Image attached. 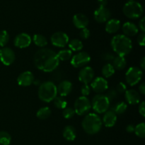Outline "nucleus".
<instances>
[{
    "mask_svg": "<svg viewBox=\"0 0 145 145\" xmlns=\"http://www.w3.org/2000/svg\"><path fill=\"white\" fill-rule=\"evenodd\" d=\"M95 72L93 68L89 66L84 67L79 71L78 79L84 84H89L94 79Z\"/></svg>",
    "mask_w": 145,
    "mask_h": 145,
    "instance_id": "nucleus-13",
    "label": "nucleus"
},
{
    "mask_svg": "<svg viewBox=\"0 0 145 145\" xmlns=\"http://www.w3.org/2000/svg\"><path fill=\"white\" fill-rule=\"evenodd\" d=\"M136 135L140 138H144L145 137V124L144 123H141L135 126V131Z\"/></svg>",
    "mask_w": 145,
    "mask_h": 145,
    "instance_id": "nucleus-33",
    "label": "nucleus"
},
{
    "mask_svg": "<svg viewBox=\"0 0 145 145\" xmlns=\"http://www.w3.org/2000/svg\"><path fill=\"white\" fill-rule=\"evenodd\" d=\"M9 41V35L5 30L0 31V47L4 48L8 44Z\"/></svg>",
    "mask_w": 145,
    "mask_h": 145,
    "instance_id": "nucleus-34",
    "label": "nucleus"
},
{
    "mask_svg": "<svg viewBox=\"0 0 145 145\" xmlns=\"http://www.w3.org/2000/svg\"><path fill=\"white\" fill-rule=\"evenodd\" d=\"M69 41L67 34L62 31L55 32L51 35L50 42L52 45L57 48H65Z\"/></svg>",
    "mask_w": 145,
    "mask_h": 145,
    "instance_id": "nucleus-10",
    "label": "nucleus"
},
{
    "mask_svg": "<svg viewBox=\"0 0 145 145\" xmlns=\"http://www.w3.org/2000/svg\"><path fill=\"white\" fill-rule=\"evenodd\" d=\"M115 72H116V69H114L112 64L110 63V62L106 63V65H103L101 69L102 75H103V77L105 78V79L111 77L115 74Z\"/></svg>",
    "mask_w": 145,
    "mask_h": 145,
    "instance_id": "nucleus-26",
    "label": "nucleus"
},
{
    "mask_svg": "<svg viewBox=\"0 0 145 145\" xmlns=\"http://www.w3.org/2000/svg\"><path fill=\"white\" fill-rule=\"evenodd\" d=\"M15 59V52L11 48L4 47L0 49V61L3 65L9 66L14 63Z\"/></svg>",
    "mask_w": 145,
    "mask_h": 145,
    "instance_id": "nucleus-11",
    "label": "nucleus"
},
{
    "mask_svg": "<svg viewBox=\"0 0 145 145\" xmlns=\"http://www.w3.org/2000/svg\"><path fill=\"white\" fill-rule=\"evenodd\" d=\"M123 35L127 37H133L137 35L139 32V28L134 23L127 21L123 25L122 27Z\"/></svg>",
    "mask_w": 145,
    "mask_h": 145,
    "instance_id": "nucleus-21",
    "label": "nucleus"
},
{
    "mask_svg": "<svg viewBox=\"0 0 145 145\" xmlns=\"http://www.w3.org/2000/svg\"><path fill=\"white\" fill-rule=\"evenodd\" d=\"M91 59V58L88 52L80 51L77 54L72 57L70 63L74 68L84 67L90 62Z\"/></svg>",
    "mask_w": 145,
    "mask_h": 145,
    "instance_id": "nucleus-9",
    "label": "nucleus"
},
{
    "mask_svg": "<svg viewBox=\"0 0 145 145\" xmlns=\"http://www.w3.org/2000/svg\"><path fill=\"white\" fill-rule=\"evenodd\" d=\"M138 110L140 114L144 118L145 116V102L144 101H142L141 103H140L138 107Z\"/></svg>",
    "mask_w": 145,
    "mask_h": 145,
    "instance_id": "nucleus-42",
    "label": "nucleus"
},
{
    "mask_svg": "<svg viewBox=\"0 0 145 145\" xmlns=\"http://www.w3.org/2000/svg\"><path fill=\"white\" fill-rule=\"evenodd\" d=\"M123 12L126 17L130 19H137L142 16L144 8L140 2L136 1H127L123 7Z\"/></svg>",
    "mask_w": 145,
    "mask_h": 145,
    "instance_id": "nucleus-5",
    "label": "nucleus"
},
{
    "mask_svg": "<svg viewBox=\"0 0 145 145\" xmlns=\"http://www.w3.org/2000/svg\"><path fill=\"white\" fill-rule=\"evenodd\" d=\"M51 115V110L48 106L42 107L36 113V116L40 120H46Z\"/></svg>",
    "mask_w": 145,
    "mask_h": 145,
    "instance_id": "nucleus-28",
    "label": "nucleus"
},
{
    "mask_svg": "<svg viewBox=\"0 0 145 145\" xmlns=\"http://www.w3.org/2000/svg\"><path fill=\"white\" fill-rule=\"evenodd\" d=\"M38 95L40 100L45 103H50L57 96V86L51 81L43 82L39 86Z\"/></svg>",
    "mask_w": 145,
    "mask_h": 145,
    "instance_id": "nucleus-4",
    "label": "nucleus"
},
{
    "mask_svg": "<svg viewBox=\"0 0 145 145\" xmlns=\"http://www.w3.org/2000/svg\"><path fill=\"white\" fill-rule=\"evenodd\" d=\"M125 98L129 104L136 105L140 103L141 97L140 93L134 89H129L125 92Z\"/></svg>",
    "mask_w": 145,
    "mask_h": 145,
    "instance_id": "nucleus-20",
    "label": "nucleus"
},
{
    "mask_svg": "<svg viewBox=\"0 0 145 145\" xmlns=\"http://www.w3.org/2000/svg\"><path fill=\"white\" fill-rule=\"evenodd\" d=\"M111 16V12L106 7H99L95 10L93 13V17L95 21L99 24L106 23L110 19Z\"/></svg>",
    "mask_w": 145,
    "mask_h": 145,
    "instance_id": "nucleus-15",
    "label": "nucleus"
},
{
    "mask_svg": "<svg viewBox=\"0 0 145 145\" xmlns=\"http://www.w3.org/2000/svg\"><path fill=\"white\" fill-rule=\"evenodd\" d=\"M32 42V38L29 34L21 33L18 34L14 40V44L16 48L24 49L30 46Z\"/></svg>",
    "mask_w": 145,
    "mask_h": 145,
    "instance_id": "nucleus-14",
    "label": "nucleus"
},
{
    "mask_svg": "<svg viewBox=\"0 0 145 145\" xmlns=\"http://www.w3.org/2000/svg\"><path fill=\"white\" fill-rule=\"evenodd\" d=\"M62 135L64 138L67 141H74L76 137V129L72 125L66 126L62 132Z\"/></svg>",
    "mask_w": 145,
    "mask_h": 145,
    "instance_id": "nucleus-23",
    "label": "nucleus"
},
{
    "mask_svg": "<svg viewBox=\"0 0 145 145\" xmlns=\"http://www.w3.org/2000/svg\"><path fill=\"white\" fill-rule=\"evenodd\" d=\"M112 65H113L115 69H117V70L119 71L123 70V69H124L126 67L127 60H126L125 57H121L117 55L113 59Z\"/></svg>",
    "mask_w": 145,
    "mask_h": 145,
    "instance_id": "nucleus-24",
    "label": "nucleus"
},
{
    "mask_svg": "<svg viewBox=\"0 0 145 145\" xmlns=\"http://www.w3.org/2000/svg\"><path fill=\"white\" fill-rule=\"evenodd\" d=\"M11 142V137L6 131H0V145H9Z\"/></svg>",
    "mask_w": 145,
    "mask_h": 145,
    "instance_id": "nucleus-32",
    "label": "nucleus"
},
{
    "mask_svg": "<svg viewBox=\"0 0 145 145\" xmlns=\"http://www.w3.org/2000/svg\"><path fill=\"white\" fill-rule=\"evenodd\" d=\"M134 1V0H128V1Z\"/></svg>",
    "mask_w": 145,
    "mask_h": 145,
    "instance_id": "nucleus-48",
    "label": "nucleus"
},
{
    "mask_svg": "<svg viewBox=\"0 0 145 145\" xmlns=\"http://www.w3.org/2000/svg\"><path fill=\"white\" fill-rule=\"evenodd\" d=\"M33 74L30 71H25L18 75L17 77V83L19 86L23 87H27V86H31L32 84L34 83Z\"/></svg>",
    "mask_w": 145,
    "mask_h": 145,
    "instance_id": "nucleus-16",
    "label": "nucleus"
},
{
    "mask_svg": "<svg viewBox=\"0 0 145 145\" xmlns=\"http://www.w3.org/2000/svg\"><path fill=\"white\" fill-rule=\"evenodd\" d=\"M127 109V103L125 102H118L116 103L115 106H113L110 110H113L116 115H122L126 112Z\"/></svg>",
    "mask_w": 145,
    "mask_h": 145,
    "instance_id": "nucleus-29",
    "label": "nucleus"
},
{
    "mask_svg": "<svg viewBox=\"0 0 145 145\" xmlns=\"http://www.w3.org/2000/svg\"><path fill=\"white\" fill-rule=\"evenodd\" d=\"M110 45L115 53L121 57L129 55L133 50L131 39L123 34L114 35L111 39Z\"/></svg>",
    "mask_w": 145,
    "mask_h": 145,
    "instance_id": "nucleus-2",
    "label": "nucleus"
},
{
    "mask_svg": "<svg viewBox=\"0 0 145 145\" xmlns=\"http://www.w3.org/2000/svg\"><path fill=\"white\" fill-rule=\"evenodd\" d=\"M101 120L102 123L106 127H112L117 122V115L112 110H108L106 113H104Z\"/></svg>",
    "mask_w": 145,
    "mask_h": 145,
    "instance_id": "nucleus-19",
    "label": "nucleus"
},
{
    "mask_svg": "<svg viewBox=\"0 0 145 145\" xmlns=\"http://www.w3.org/2000/svg\"><path fill=\"white\" fill-rule=\"evenodd\" d=\"M139 28L140 29V31H142V33L145 32V18L142 17L141 19L139 21Z\"/></svg>",
    "mask_w": 145,
    "mask_h": 145,
    "instance_id": "nucleus-43",
    "label": "nucleus"
},
{
    "mask_svg": "<svg viewBox=\"0 0 145 145\" xmlns=\"http://www.w3.org/2000/svg\"><path fill=\"white\" fill-rule=\"evenodd\" d=\"M68 46L70 50L74 51V52H80L84 48L83 42H82V40L79 39H72V40L69 41L68 42Z\"/></svg>",
    "mask_w": 145,
    "mask_h": 145,
    "instance_id": "nucleus-27",
    "label": "nucleus"
},
{
    "mask_svg": "<svg viewBox=\"0 0 145 145\" xmlns=\"http://www.w3.org/2000/svg\"><path fill=\"white\" fill-rule=\"evenodd\" d=\"M115 57L116 56H115L113 53H111V52H106L102 55V58H103V60L108 61V62H110V61H113Z\"/></svg>",
    "mask_w": 145,
    "mask_h": 145,
    "instance_id": "nucleus-40",
    "label": "nucleus"
},
{
    "mask_svg": "<svg viewBox=\"0 0 145 145\" xmlns=\"http://www.w3.org/2000/svg\"><path fill=\"white\" fill-rule=\"evenodd\" d=\"M90 31L87 28L81 29L80 33H79V36L82 39L86 40L90 37Z\"/></svg>",
    "mask_w": 145,
    "mask_h": 145,
    "instance_id": "nucleus-37",
    "label": "nucleus"
},
{
    "mask_svg": "<svg viewBox=\"0 0 145 145\" xmlns=\"http://www.w3.org/2000/svg\"><path fill=\"white\" fill-rule=\"evenodd\" d=\"M139 93L142 95L145 94V84L143 82L139 86Z\"/></svg>",
    "mask_w": 145,
    "mask_h": 145,
    "instance_id": "nucleus-45",
    "label": "nucleus"
},
{
    "mask_svg": "<svg viewBox=\"0 0 145 145\" xmlns=\"http://www.w3.org/2000/svg\"><path fill=\"white\" fill-rule=\"evenodd\" d=\"M73 89V85L69 80H62L57 86V94H59L62 97H66L68 95L70 94Z\"/></svg>",
    "mask_w": 145,
    "mask_h": 145,
    "instance_id": "nucleus-17",
    "label": "nucleus"
},
{
    "mask_svg": "<svg viewBox=\"0 0 145 145\" xmlns=\"http://www.w3.org/2000/svg\"><path fill=\"white\" fill-rule=\"evenodd\" d=\"M73 24L78 29H83L86 28L89 24V20L85 14L79 13L75 14L72 18Z\"/></svg>",
    "mask_w": 145,
    "mask_h": 145,
    "instance_id": "nucleus-18",
    "label": "nucleus"
},
{
    "mask_svg": "<svg viewBox=\"0 0 145 145\" xmlns=\"http://www.w3.org/2000/svg\"><path fill=\"white\" fill-rule=\"evenodd\" d=\"M126 132L128 133H134L135 131V126L133 125L130 124V125H127V127H126Z\"/></svg>",
    "mask_w": 145,
    "mask_h": 145,
    "instance_id": "nucleus-46",
    "label": "nucleus"
},
{
    "mask_svg": "<svg viewBox=\"0 0 145 145\" xmlns=\"http://www.w3.org/2000/svg\"><path fill=\"white\" fill-rule=\"evenodd\" d=\"M91 93V87L88 84H83L81 88V93L82 96H87Z\"/></svg>",
    "mask_w": 145,
    "mask_h": 145,
    "instance_id": "nucleus-38",
    "label": "nucleus"
},
{
    "mask_svg": "<svg viewBox=\"0 0 145 145\" xmlns=\"http://www.w3.org/2000/svg\"><path fill=\"white\" fill-rule=\"evenodd\" d=\"M75 114L76 113L74 108L70 107H66L65 109H63V111H62V116L65 119H67V120L72 118Z\"/></svg>",
    "mask_w": 145,
    "mask_h": 145,
    "instance_id": "nucleus-35",
    "label": "nucleus"
},
{
    "mask_svg": "<svg viewBox=\"0 0 145 145\" xmlns=\"http://www.w3.org/2000/svg\"><path fill=\"white\" fill-rule=\"evenodd\" d=\"M91 109V103L86 96H80L74 103V110L75 113L80 116H86Z\"/></svg>",
    "mask_w": 145,
    "mask_h": 145,
    "instance_id": "nucleus-7",
    "label": "nucleus"
},
{
    "mask_svg": "<svg viewBox=\"0 0 145 145\" xmlns=\"http://www.w3.org/2000/svg\"><path fill=\"white\" fill-rule=\"evenodd\" d=\"M52 101H53L54 106L58 109H62L63 110L67 106V101L65 99V97H62V96H57Z\"/></svg>",
    "mask_w": 145,
    "mask_h": 145,
    "instance_id": "nucleus-31",
    "label": "nucleus"
},
{
    "mask_svg": "<svg viewBox=\"0 0 145 145\" xmlns=\"http://www.w3.org/2000/svg\"><path fill=\"white\" fill-rule=\"evenodd\" d=\"M142 76V70L137 67H130L125 75L126 83L131 86L137 84L141 81Z\"/></svg>",
    "mask_w": 145,
    "mask_h": 145,
    "instance_id": "nucleus-8",
    "label": "nucleus"
},
{
    "mask_svg": "<svg viewBox=\"0 0 145 145\" xmlns=\"http://www.w3.org/2000/svg\"><path fill=\"white\" fill-rule=\"evenodd\" d=\"M121 27V23L117 18H111L106 22V32L109 34H113L117 33Z\"/></svg>",
    "mask_w": 145,
    "mask_h": 145,
    "instance_id": "nucleus-22",
    "label": "nucleus"
},
{
    "mask_svg": "<svg viewBox=\"0 0 145 145\" xmlns=\"http://www.w3.org/2000/svg\"><path fill=\"white\" fill-rule=\"evenodd\" d=\"M91 89L98 94L103 93L108 89V83L105 78L102 76H98L93 79L91 82Z\"/></svg>",
    "mask_w": 145,
    "mask_h": 145,
    "instance_id": "nucleus-12",
    "label": "nucleus"
},
{
    "mask_svg": "<svg viewBox=\"0 0 145 145\" xmlns=\"http://www.w3.org/2000/svg\"><path fill=\"white\" fill-rule=\"evenodd\" d=\"M57 55L59 61H67L72 58V51L69 49H63L57 52Z\"/></svg>",
    "mask_w": 145,
    "mask_h": 145,
    "instance_id": "nucleus-30",
    "label": "nucleus"
},
{
    "mask_svg": "<svg viewBox=\"0 0 145 145\" xmlns=\"http://www.w3.org/2000/svg\"><path fill=\"white\" fill-rule=\"evenodd\" d=\"M99 7H106L108 4V0H97Z\"/></svg>",
    "mask_w": 145,
    "mask_h": 145,
    "instance_id": "nucleus-44",
    "label": "nucleus"
},
{
    "mask_svg": "<svg viewBox=\"0 0 145 145\" xmlns=\"http://www.w3.org/2000/svg\"><path fill=\"white\" fill-rule=\"evenodd\" d=\"M118 95V93L116 89H110L107 91V93H106V96L108 99V100L110 101V102L112 101L117 99Z\"/></svg>",
    "mask_w": 145,
    "mask_h": 145,
    "instance_id": "nucleus-36",
    "label": "nucleus"
},
{
    "mask_svg": "<svg viewBox=\"0 0 145 145\" xmlns=\"http://www.w3.org/2000/svg\"><path fill=\"white\" fill-rule=\"evenodd\" d=\"M137 42L139 45L142 47H144L145 45V33H141L137 37Z\"/></svg>",
    "mask_w": 145,
    "mask_h": 145,
    "instance_id": "nucleus-41",
    "label": "nucleus"
},
{
    "mask_svg": "<svg viewBox=\"0 0 145 145\" xmlns=\"http://www.w3.org/2000/svg\"><path fill=\"white\" fill-rule=\"evenodd\" d=\"M116 89L118 93H123L127 91V86L123 82H119Z\"/></svg>",
    "mask_w": 145,
    "mask_h": 145,
    "instance_id": "nucleus-39",
    "label": "nucleus"
},
{
    "mask_svg": "<svg viewBox=\"0 0 145 145\" xmlns=\"http://www.w3.org/2000/svg\"><path fill=\"white\" fill-rule=\"evenodd\" d=\"M33 62L35 67L44 72H53L59 65L57 52L45 48H40L35 52Z\"/></svg>",
    "mask_w": 145,
    "mask_h": 145,
    "instance_id": "nucleus-1",
    "label": "nucleus"
},
{
    "mask_svg": "<svg viewBox=\"0 0 145 145\" xmlns=\"http://www.w3.org/2000/svg\"><path fill=\"white\" fill-rule=\"evenodd\" d=\"M91 108L99 114H102L107 111L110 108V102L108 100L106 95L104 94H97L92 99Z\"/></svg>",
    "mask_w": 145,
    "mask_h": 145,
    "instance_id": "nucleus-6",
    "label": "nucleus"
},
{
    "mask_svg": "<svg viewBox=\"0 0 145 145\" xmlns=\"http://www.w3.org/2000/svg\"><path fill=\"white\" fill-rule=\"evenodd\" d=\"M33 42L36 46L39 47L40 48H45L48 45V40L43 35L41 34H35L33 36Z\"/></svg>",
    "mask_w": 145,
    "mask_h": 145,
    "instance_id": "nucleus-25",
    "label": "nucleus"
},
{
    "mask_svg": "<svg viewBox=\"0 0 145 145\" xmlns=\"http://www.w3.org/2000/svg\"><path fill=\"white\" fill-rule=\"evenodd\" d=\"M102 123L101 118L100 116L95 113H88L84 118L82 122V126L83 130L88 135L97 134L101 130Z\"/></svg>",
    "mask_w": 145,
    "mask_h": 145,
    "instance_id": "nucleus-3",
    "label": "nucleus"
},
{
    "mask_svg": "<svg viewBox=\"0 0 145 145\" xmlns=\"http://www.w3.org/2000/svg\"><path fill=\"white\" fill-rule=\"evenodd\" d=\"M140 69H141L142 70H144V69H145V57H143L141 59V60H140Z\"/></svg>",
    "mask_w": 145,
    "mask_h": 145,
    "instance_id": "nucleus-47",
    "label": "nucleus"
}]
</instances>
